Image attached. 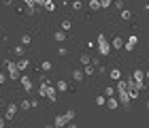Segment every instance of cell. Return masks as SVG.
Segmentation results:
<instances>
[{
    "mask_svg": "<svg viewBox=\"0 0 149 128\" xmlns=\"http://www.w3.org/2000/svg\"><path fill=\"white\" fill-rule=\"evenodd\" d=\"M98 53H100V56H109V53H111V43L109 41H107V36L104 34H98Z\"/></svg>",
    "mask_w": 149,
    "mask_h": 128,
    "instance_id": "6da1fadb",
    "label": "cell"
},
{
    "mask_svg": "<svg viewBox=\"0 0 149 128\" xmlns=\"http://www.w3.org/2000/svg\"><path fill=\"white\" fill-rule=\"evenodd\" d=\"M4 69H6V73H9L11 79H19V69H17V64L13 62V60H6V62H4Z\"/></svg>",
    "mask_w": 149,
    "mask_h": 128,
    "instance_id": "7a4b0ae2",
    "label": "cell"
},
{
    "mask_svg": "<svg viewBox=\"0 0 149 128\" xmlns=\"http://www.w3.org/2000/svg\"><path fill=\"white\" fill-rule=\"evenodd\" d=\"M17 111H19V107L15 103H11V105H6V111H4V120H13L17 115Z\"/></svg>",
    "mask_w": 149,
    "mask_h": 128,
    "instance_id": "3957f363",
    "label": "cell"
},
{
    "mask_svg": "<svg viewBox=\"0 0 149 128\" xmlns=\"http://www.w3.org/2000/svg\"><path fill=\"white\" fill-rule=\"evenodd\" d=\"M66 124H68V120H66L64 113H60V115L53 118V126H56V128H66Z\"/></svg>",
    "mask_w": 149,
    "mask_h": 128,
    "instance_id": "277c9868",
    "label": "cell"
},
{
    "mask_svg": "<svg viewBox=\"0 0 149 128\" xmlns=\"http://www.w3.org/2000/svg\"><path fill=\"white\" fill-rule=\"evenodd\" d=\"M136 43H139V38H136V34H132L128 41H124V49L126 51H134V47H136Z\"/></svg>",
    "mask_w": 149,
    "mask_h": 128,
    "instance_id": "5b68a950",
    "label": "cell"
},
{
    "mask_svg": "<svg viewBox=\"0 0 149 128\" xmlns=\"http://www.w3.org/2000/svg\"><path fill=\"white\" fill-rule=\"evenodd\" d=\"M117 100L121 107H130V94L128 92H117Z\"/></svg>",
    "mask_w": 149,
    "mask_h": 128,
    "instance_id": "8992f818",
    "label": "cell"
},
{
    "mask_svg": "<svg viewBox=\"0 0 149 128\" xmlns=\"http://www.w3.org/2000/svg\"><path fill=\"white\" fill-rule=\"evenodd\" d=\"M130 85H128V79H117V92H128ZM115 92V94H117Z\"/></svg>",
    "mask_w": 149,
    "mask_h": 128,
    "instance_id": "52a82bcc",
    "label": "cell"
},
{
    "mask_svg": "<svg viewBox=\"0 0 149 128\" xmlns=\"http://www.w3.org/2000/svg\"><path fill=\"white\" fill-rule=\"evenodd\" d=\"M104 105L109 107V109H113V111H115V109L119 107V100L115 98V96H107V103H104Z\"/></svg>",
    "mask_w": 149,
    "mask_h": 128,
    "instance_id": "ba28073f",
    "label": "cell"
},
{
    "mask_svg": "<svg viewBox=\"0 0 149 128\" xmlns=\"http://www.w3.org/2000/svg\"><path fill=\"white\" fill-rule=\"evenodd\" d=\"M53 38H56L58 43H64L66 41V30H62V28L56 30V32H53Z\"/></svg>",
    "mask_w": 149,
    "mask_h": 128,
    "instance_id": "9c48e42d",
    "label": "cell"
},
{
    "mask_svg": "<svg viewBox=\"0 0 149 128\" xmlns=\"http://www.w3.org/2000/svg\"><path fill=\"white\" fill-rule=\"evenodd\" d=\"M111 47H113V49H124V38H121V36H115L113 41H111Z\"/></svg>",
    "mask_w": 149,
    "mask_h": 128,
    "instance_id": "30bf717a",
    "label": "cell"
},
{
    "mask_svg": "<svg viewBox=\"0 0 149 128\" xmlns=\"http://www.w3.org/2000/svg\"><path fill=\"white\" fill-rule=\"evenodd\" d=\"M72 79H74V81H79V83H81V81L85 79V73L81 71V69H74V71H72Z\"/></svg>",
    "mask_w": 149,
    "mask_h": 128,
    "instance_id": "8fae6325",
    "label": "cell"
},
{
    "mask_svg": "<svg viewBox=\"0 0 149 128\" xmlns=\"http://www.w3.org/2000/svg\"><path fill=\"white\" fill-rule=\"evenodd\" d=\"M109 77L113 79V81H117V79H121V71L117 69V66H113V69L109 71Z\"/></svg>",
    "mask_w": 149,
    "mask_h": 128,
    "instance_id": "7c38bea8",
    "label": "cell"
},
{
    "mask_svg": "<svg viewBox=\"0 0 149 128\" xmlns=\"http://www.w3.org/2000/svg\"><path fill=\"white\" fill-rule=\"evenodd\" d=\"M15 64H17V69H19V71H26V69L30 66V60H26V58H19Z\"/></svg>",
    "mask_w": 149,
    "mask_h": 128,
    "instance_id": "4fadbf2b",
    "label": "cell"
},
{
    "mask_svg": "<svg viewBox=\"0 0 149 128\" xmlns=\"http://www.w3.org/2000/svg\"><path fill=\"white\" fill-rule=\"evenodd\" d=\"M56 90L64 94L66 90H68V83H66V81H64V79H60V81H56Z\"/></svg>",
    "mask_w": 149,
    "mask_h": 128,
    "instance_id": "5bb4252c",
    "label": "cell"
},
{
    "mask_svg": "<svg viewBox=\"0 0 149 128\" xmlns=\"http://www.w3.org/2000/svg\"><path fill=\"white\" fill-rule=\"evenodd\" d=\"M19 79H22V87H24L26 92H30V90H32V81H30V77H19Z\"/></svg>",
    "mask_w": 149,
    "mask_h": 128,
    "instance_id": "9a60e30c",
    "label": "cell"
},
{
    "mask_svg": "<svg viewBox=\"0 0 149 128\" xmlns=\"http://www.w3.org/2000/svg\"><path fill=\"white\" fill-rule=\"evenodd\" d=\"M43 9H45L47 13H53V11H56V2H53V0H45Z\"/></svg>",
    "mask_w": 149,
    "mask_h": 128,
    "instance_id": "2e32d148",
    "label": "cell"
},
{
    "mask_svg": "<svg viewBox=\"0 0 149 128\" xmlns=\"http://www.w3.org/2000/svg\"><path fill=\"white\" fill-rule=\"evenodd\" d=\"M119 15H121V19H124V22H130V19H132V11H130V9H121Z\"/></svg>",
    "mask_w": 149,
    "mask_h": 128,
    "instance_id": "e0dca14e",
    "label": "cell"
},
{
    "mask_svg": "<svg viewBox=\"0 0 149 128\" xmlns=\"http://www.w3.org/2000/svg\"><path fill=\"white\" fill-rule=\"evenodd\" d=\"M132 79H136V81H143L145 79V71H141V69H136L132 73Z\"/></svg>",
    "mask_w": 149,
    "mask_h": 128,
    "instance_id": "ac0fdd59",
    "label": "cell"
},
{
    "mask_svg": "<svg viewBox=\"0 0 149 128\" xmlns=\"http://www.w3.org/2000/svg\"><path fill=\"white\" fill-rule=\"evenodd\" d=\"M24 49H26V47H24L22 43H19L17 47H13V53H15L17 58H24Z\"/></svg>",
    "mask_w": 149,
    "mask_h": 128,
    "instance_id": "d6986e66",
    "label": "cell"
},
{
    "mask_svg": "<svg viewBox=\"0 0 149 128\" xmlns=\"http://www.w3.org/2000/svg\"><path fill=\"white\" fill-rule=\"evenodd\" d=\"M90 62H92V58L87 56V53H81V56H79V64L81 66H85V64H90Z\"/></svg>",
    "mask_w": 149,
    "mask_h": 128,
    "instance_id": "ffe728a7",
    "label": "cell"
},
{
    "mask_svg": "<svg viewBox=\"0 0 149 128\" xmlns=\"http://www.w3.org/2000/svg\"><path fill=\"white\" fill-rule=\"evenodd\" d=\"M83 73H85V75H94V73H96V66H94L92 62L85 64V66H83Z\"/></svg>",
    "mask_w": 149,
    "mask_h": 128,
    "instance_id": "44dd1931",
    "label": "cell"
},
{
    "mask_svg": "<svg viewBox=\"0 0 149 128\" xmlns=\"http://www.w3.org/2000/svg\"><path fill=\"white\" fill-rule=\"evenodd\" d=\"M17 107H19V109H22V111H28V109H30V100H28V98L19 100V105H17Z\"/></svg>",
    "mask_w": 149,
    "mask_h": 128,
    "instance_id": "7402d4cb",
    "label": "cell"
},
{
    "mask_svg": "<svg viewBox=\"0 0 149 128\" xmlns=\"http://www.w3.org/2000/svg\"><path fill=\"white\" fill-rule=\"evenodd\" d=\"M22 45L24 47H30L32 45V36L30 34H22Z\"/></svg>",
    "mask_w": 149,
    "mask_h": 128,
    "instance_id": "603a6c76",
    "label": "cell"
},
{
    "mask_svg": "<svg viewBox=\"0 0 149 128\" xmlns=\"http://www.w3.org/2000/svg\"><path fill=\"white\" fill-rule=\"evenodd\" d=\"M40 71H43V73H49V71H51V62L43 60V62H40Z\"/></svg>",
    "mask_w": 149,
    "mask_h": 128,
    "instance_id": "cb8c5ba5",
    "label": "cell"
},
{
    "mask_svg": "<svg viewBox=\"0 0 149 128\" xmlns=\"http://www.w3.org/2000/svg\"><path fill=\"white\" fill-rule=\"evenodd\" d=\"M60 26H62V30H66V32H68V30L72 28V22H70V19H64V22L60 24Z\"/></svg>",
    "mask_w": 149,
    "mask_h": 128,
    "instance_id": "d4e9b609",
    "label": "cell"
},
{
    "mask_svg": "<svg viewBox=\"0 0 149 128\" xmlns=\"http://www.w3.org/2000/svg\"><path fill=\"white\" fill-rule=\"evenodd\" d=\"M90 9L92 11H100V0H90Z\"/></svg>",
    "mask_w": 149,
    "mask_h": 128,
    "instance_id": "484cf974",
    "label": "cell"
},
{
    "mask_svg": "<svg viewBox=\"0 0 149 128\" xmlns=\"http://www.w3.org/2000/svg\"><path fill=\"white\" fill-rule=\"evenodd\" d=\"M72 11H81V6H83V4H81V0H72Z\"/></svg>",
    "mask_w": 149,
    "mask_h": 128,
    "instance_id": "4316f807",
    "label": "cell"
},
{
    "mask_svg": "<svg viewBox=\"0 0 149 128\" xmlns=\"http://www.w3.org/2000/svg\"><path fill=\"white\" fill-rule=\"evenodd\" d=\"M113 4V0H100V9H109Z\"/></svg>",
    "mask_w": 149,
    "mask_h": 128,
    "instance_id": "83f0119b",
    "label": "cell"
},
{
    "mask_svg": "<svg viewBox=\"0 0 149 128\" xmlns=\"http://www.w3.org/2000/svg\"><path fill=\"white\" fill-rule=\"evenodd\" d=\"M64 115H66V120H68V122H70V120H74V109H68Z\"/></svg>",
    "mask_w": 149,
    "mask_h": 128,
    "instance_id": "f1b7e54d",
    "label": "cell"
},
{
    "mask_svg": "<svg viewBox=\"0 0 149 128\" xmlns=\"http://www.w3.org/2000/svg\"><path fill=\"white\" fill-rule=\"evenodd\" d=\"M104 96H115V90L109 85V87H104Z\"/></svg>",
    "mask_w": 149,
    "mask_h": 128,
    "instance_id": "f546056e",
    "label": "cell"
},
{
    "mask_svg": "<svg viewBox=\"0 0 149 128\" xmlns=\"http://www.w3.org/2000/svg\"><path fill=\"white\" fill-rule=\"evenodd\" d=\"M115 9H117V11H121V9H124V0H115Z\"/></svg>",
    "mask_w": 149,
    "mask_h": 128,
    "instance_id": "4dcf8cb0",
    "label": "cell"
},
{
    "mask_svg": "<svg viewBox=\"0 0 149 128\" xmlns=\"http://www.w3.org/2000/svg\"><path fill=\"white\" fill-rule=\"evenodd\" d=\"M104 103H107V98H104V96H96V105H100V107H102Z\"/></svg>",
    "mask_w": 149,
    "mask_h": 128,
    "instance_id": "1f68e13d",
    "label": "cell"
},
{
    "mask_svg": "<svg viewBox=\"0 0 149 128\" xmlns=\"http://www.w3.org/2000/svg\"><path fill=\"white\" fill-rule=\"evenodd\" d=\"M58 53H60V56H68V49H66V47H60V49H58Z\"/></svg>",
    "mask_w": 149,
    "mask_h": 128,
    "instance_id": "d6a6232c",
    "label": "cell"
},
{
    "mask_svg": "<svg viewBox=\"0 0 149 128\" xmlns=\"http://www.w3.org/2000/svg\"><path fill=\"white\" fill-rule=\"evenodd\" d=\"M4 81H6V75H4L2 71H0V83H4Z\"/></svg>",
    "mask_w": 149,
    "mask_h": 128,
    "instance_id": "836d02e7",
    "label": "cell"
},
{
    "mask_svg": "<svg viewBox=\"0 0 149 128\" xmlns=\"http://www.w3.org/2000/svg\"><path fill=\"white\" fill-rule=\"evenodd\" d=\"M34 4H36V6H43V4H45V0H34Z\"/></svg>",
    "mask_w": 149,
    "mask_h": 128,
    "instance_id": "e575fe53",
    "label": "cell"
},
{
    "mask_svg": "<svg viewBox=\"0 0 149 128\" xmlns=\"http://www.w3.org/2000/svg\"><path fill=\"white\" fill-rule=\"evenodd\" d=\"M4 122H6V120H4V118H0V128H2V126H4Z\"/></svg>",
    "mask_w": 149,
    "mask_h": 128,
    "instance_id": "d590c367",
    "label": "cell"
},
{
    "mask_svg": "<svg viewBox=\"0 0 149 128\" xmlns=\"http://www.w3.org/2000/svg\"><path fill=\"white\" fill-rule=\"evenodd\" d=\"M2 2H4V4H13V0H2Z\"/></svg>",
    "mask_w": 149,
    "mask_h": 128,
    "instance_id": "8d00e7d4",
    "label": "cell"
},
{
    "mask_svg": "<svg viewBox=\"0 0 149 128\" xmlns=\"http://www.w3.org/2000/svg\"><path fill=\"white\" fill-rule=\"evenodd\" d=\"M145 13H149V2H147V4H145Z\"/></svg>",
    "mask_w": 149,
    "mask_h": 128,
    "instance_id": "74e56055",
    "label": "cell"
},
{
    "mask_svg": "<svg viewBox=\"0 0 149 128\" xmlns=\"http://www.w3.org/2000/svg\"><path fill=\"white\" fill-rule=\"evenodd\" d=\"M145 77H147V79H149V71H147V73H145Z\"/></svg>",
    "mask_w": 149,
    "mask_h": 128,
    "instance_id": "f35d334b",
    "label": "cell"
},
{
    "mask_svg": "<svg viewBox=\"0 0 149 128\" xmlns=\"http://www.w3.org/2000/svg\"><path fill=\"white\" fill-rule=\"evenodd\" d=\"M147 109H149V100H147Z\"/></svg>",
    "mask_w": 149,
    "mask_h": 128,
    "instance_id": "ab89813d",
    "label": "cell"
}]
</instances>
